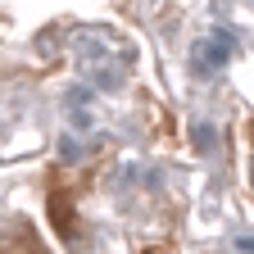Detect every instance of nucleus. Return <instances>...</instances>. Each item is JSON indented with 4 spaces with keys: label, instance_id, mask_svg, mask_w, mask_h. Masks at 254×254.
<instances>
[{
    "label": "nucleus",
    "instance_id": "nucleus-1",
    "mask_svg": "<svg viewBox=\"0 0 254 254\" xmlns=\"http://www.w3.org/2000/svg\"><path fill=\"white\" fill-rule=\"evenodd\" d=\"M50 222H55V232L68 241V245H77V236H82V227H77V213H73V200L64 195V190H55L50 195Z\"/></svg>",
    "mask_w": 254,
    "mask_h": 254
},
{
    "label": "nucleus",
    "instance_id": "nucleus-2",
    "mask_svg": "<svg viewBox=\"0 0 254 254\" xmlns=\"http://www.w3.org/2000/svg\"><path fill=\"white\" fill-rule=\"evenodd\" d=\"M227 46H232V37H227V32H218L209 46H200L204 55H195V68H222V64H227V55H232Z\"/></svg>",
    "mask_w": 254,
    "mask_h": 254
},
{
    "label": "nucleus",
    "instance_id": "nucleus-3",
    "mask_svg": "<svg viewBox=\"0 0 254 254\" xmlns=\"http://www.w3.org/2000/svg\"><path fill=\"white\" fill-rule=\"evenodd\" d=\"M195 145H200V150H209V145H213V127H204V123L195 127Z\"/></svg>",
    "mask_w": 254,
    "mask_h": 254
},
{
    "label": "nucleus",
    "instance_id": "nucleus-4",
    "mask_svg": "<svg viewBox=\"0 0 254 254\" xmlns=\"http://www.w3.org/2000/svg\"><path fill=\"white\" fill-rule=\"evenodd\" d=\"M145 254H173V250H159V245H150V250H145Z\"/></svg>",
    "mask_w": 254,
    "mask_h": 254
}]
</instances>
